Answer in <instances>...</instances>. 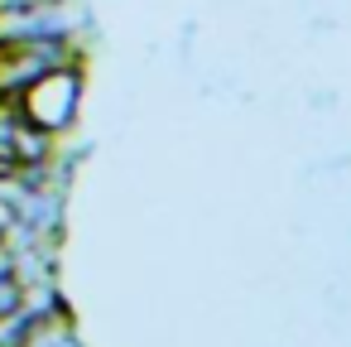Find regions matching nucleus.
Listing matches in <instances>:
<instances>
[{
	"label": "nucleus",
	"instance_id": "obj_1",
	"mask_svg": "<svg viewBox=\"0 0 351 347\" xmlns=\"http://www.w3.org/2000/svg\"><path fill=\"white\" fill-rule=\"evenodd\" d=\"M82 92H87V73H82V63H63V68L34 78V82L20 92L15 107H20L25 121L39 126L44 135H63V131H73L77 116H82Z\"/></svg>",
	"mask_w": 351,
	"mask_h": 347
},
{
	"label": "nucleus",
	"instance_id": "obj_3",
	"mask_svg": "<svg viewBox=\"0 0 351 347\" xmlns=\"http://www.w3.org/2000/svg\"><path fill=\"white\" fill-rule=\"evenodd\" d=\"M92 25V10L82 0H44L29 10L0 15V44H29V39H82Z\"/></svg>",
	"mask_w": 351,
	"mask_h": 347
},
{
	"label": "nucleus",
	"instance_id": "obj_2",
	"mask_svg": "<svg viewBox=\"0 0 351 347\" xmlns=\"http://www.w3.org/2000/svg\"><path fill=\"white\" fill-rule=\"evenodd\" d=\"M82 63V39H29V44H0V102H20V92L63 68Z\"/></svg>",
	"mask_w": 351,
	"mask_h": 347
},
{
	"label": "nucleus",
	"instance_id": "obj_4",
	"mask_svg": "<svg viewBox=\"0 0 351 347\" xmlns=\"http://www.w3.org/2000/svg\"><path fill=\"white\" fill-rule=\"evenodd\" d=\"M20 347H87V342H82L73 313L68 309H53V313H44V318L29 323V333H25Z\"/></svg>",
	"mask_w": 351,
	"mask_h": 347
}]
</instances>
